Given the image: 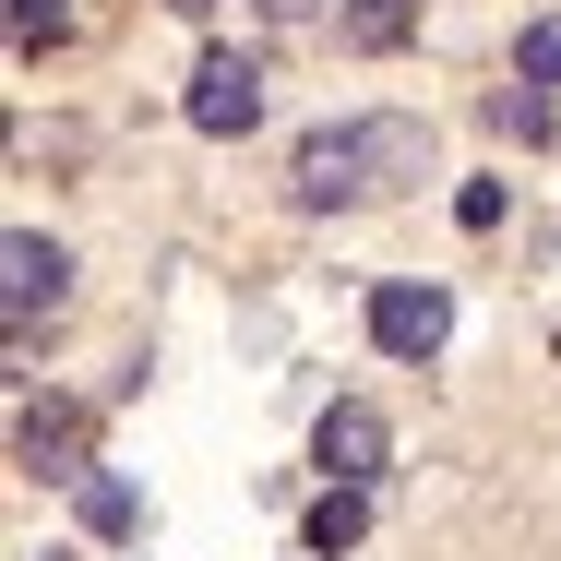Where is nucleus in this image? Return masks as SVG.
<instances>
[{
    "instance_id": "f257e3e1",
    "label": "nucleus",
    "mask_w": 561,
    "mask_h": 561,
    "mask_svg": "<svg viewBox=\"0 0 561 561\" xmlns=\"http://www.w3.org/2000/svg\"><path fill=\"white\" fill-rule=\"evenodd\" d=\"M407 180H431V131H419L407 108L346 119V131H311L299 168H287V192H299L311 216H335V204H382V192H407Z\"/></svg>"
},
{
    "instance_id": "f03ea898",
    "label": "nucleus",
    "mask_w": 561,
    "mask_h": 561,
    "mask_svg": "<svg viewBox=\"0 0 561 561\" xmlns=\"http://www.w3.org/2000/svg\"><path fill=\"white\" fill-rule=\"evenodd\" d=\"M60 299H72V251L36 239V227H12L0 239V311H12V335H36V311H60Z\"/></svg>"
},
{
    "instance_id": "7ed1b4c3",
    "label": "nucleus",
    "mask_w": 561,
    "mask_h": 561,
    "mask_svg": "<svg viewBox=\"0 0 561 561\" xmlns=\"http://www.w3.org/2000/svg\"><path fill=\"white\" fill-rule=\"evenodd\" d=\"M251 119H263V60L204 48V72H192V131H204V144H239Z\"/></svg>"
},
{
    "instance_id": "20e7f679",
    "label": "nucleus",
    "mask_w": 561,
    "mask_h": 561,
    "mask_svg": "<svg viewBox=\"0 0 561 561\" xmlns=\"http://www.w3.org/2000/svg\"><path fill=\"white\" fill-rule=\"evenodd\" d=\"M443 335H454L443 287H370V346L382 358H443Z\"/></svg>"
},
{
    "instance_id": "39448f33",
    "label": "nucleus",
    "mask_w": 561,
    "mask_h": 561,
    "mask_svg": "<svg viewBox=\"0 0 561 561\" xmlns=\"http://www.w3.org/2000/svg\"><path fill=\"white\" fill-rule=\"evenodd\" d=\"M311 454H323V478H335V490H358V478H370V466L394 454V431H382V407H323Z\"/></svg>"
},
{
    "instance_id": "423d86ee",
    "label": "nucleus",
    "mask_w": 561,
    "mask_h": 561,
    "mask_svg": "<svg viewBox=\"0 0 561 561\" xmlns=\"http://www.w3.org/2000/svg\"><path fill=\"white\" fill-rule=\"evenodd\" d=\"M358 526H370V502H358V490H323V502H311V550H323V561L358 550Z\"/></svg>"
},
{
    "instance_id": "0eeeda50",
    "label": "nucleus",
    "mask_w": 561,
    "mask_h": 561,
    "mask_svg": "<svg viewBox=\"0 0 561 561\" xmlns=\"http://www.w3.org/2000/svg\"><path fill=\"white\" fill-rule=\"evenodd\" d=\"M84 526H96V538H131V526H144V514H131V490H119L108 466L84 478Z\"/></svg>"
},
{
    "instance_id": "6e6552de",
    "label": "nucleus",
    "mask_w": 561,
    "mask_h": 561,
    "mask_svg": "<svg viewBox=\"0 0 561 561\" xmlns=\"http://www.w3.org/2000/svg\"><path fill=\"white\" fill-rule=\"evenodd\" d=\"M346 36H358V48H394V36H407V0H358Z\"/></svg>"
},
{
    "instance_id": "1a4fd4ad",
    "label": "nucleus",
    "mask_w": 561,
    "mask_h": 561,
    "mask_svg": "<svg viewBox=\"0 0 561 561\" xmlns=\"http://www.w3.org/2000/svg\"><path fill=\"white\" fill-rule=\"evenodd\" d=\"M60 24H72V0H12V36H24V48H48Z\"/></svg>"
},
{
    "instance_id": "9d476101",
    "label": "nucleus",
    "mask_w": 561,
    "mask_h": 561,
    "mask_svg": "<svg viewBox=\"0 0 561 561\" xmlns=\"http://www.w3.org/2000/svg\"><path fill=\"white\" fill-rule=\"evenodd\" d=\"M490 119H502V131H526V144H538V131H550V96H538V84H526V96H490Z\"/></svg>"
},
{
    "instance_id": "9b49d317",
    "label": "nucleus",
    "mask_w": 561,
    "mask_h": 561,
    "mask_svg": "<svg viewBox=\"0 0 561 561\" xmlns=\"http://www.w3.org/2000/svg\"><path fill=\"white\" fill-rule=\"evenodd\" d=\"M526 84H538V96L561 84V24H526Z\"/></svg>"
},
{
    "instance_id": "f8f14e48",
    "label": "nucleus",
    "mask_w": 561,
    "mask_h": 561,
    "mask_svg": "<svg viewBox=\"0 0 561 561\" xmlns=\"http://www.w3.org/2000/svg\"><path fill=\"white\" fill-rule=\"evenodd\" d=\"M263 12H287V24H299V12H323V0H263Z\"/></svg>"
},
{
    "instance_id": "ddd939ff",
    "label": "nucleus",
    "mask_w": 561,
    "mask_h": 561,
    "mask_svg": "<svg viewBox=\"0 0 561 561\" xmlns=\"http://www.w3.org/2000/svg\"><path fill=\"white\" fill-rule=\"evenodd\" d=\"M168 12H204V0H168Z\"/></svg>"
}]
</instances>
